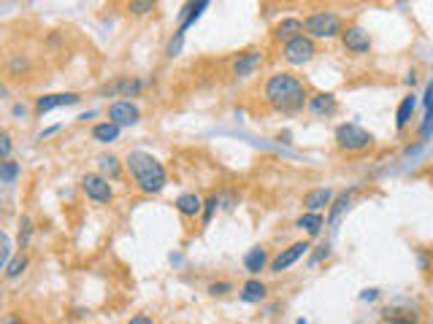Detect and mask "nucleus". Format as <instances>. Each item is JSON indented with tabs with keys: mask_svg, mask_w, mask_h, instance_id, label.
Wrapping results in <instances>:
<instances>
[{
	"mask_svg": "<svg viewBox=\"0 0 433 324\" xmlns=\"http://www.w3.org/2000/svg\"><path fill=\"white\" fill-rule=\"evenodd\" d=\"M339 38H341V46L349 54H368L371 51V35L360 25H346Z\"/></svg>",
	"mask_w": 433,
	"mask_h": 324,
	"instance_id": "nucleus-9",
	"label": "nucleus"
},
{
	"mask_svg": "<svg viewBox=\"0 0 433 324\" xmlns=\"http://www.w3.org/2000/svg\"><path fill=\"white\" fill-rule=\"evenodd\" d=\"M333 197H336V192L330 187L309 189V192L303 195V208H306V211H322V208H330Z\"/></svg>",
	"mask_w": 433,
	"mask_h": 324,
	"instance_id": "nucleus-17",
	"label": "nucleus"
},
{
	"mask_svg": "<svg viewBox=\"0 0 433 324\" xmlns=\"http://www.w3.org/2000/svg\"><path fill=\"white\" fill-rule=\"evenodd\" d=\"M295 35H303V19H295V17H284L282 22H277L271 27V38L279 41V44H287L293 41Z\"/></svg>",
	"mask_w": 433,
	"mask_h": 324,
	"instance_id": "nucleus-15",
	"label": "nucleus"
},
{
	"mask_svg": "<svg viewBox=\"0 0 433 324\" xmlns=\"http://www.w3.org/2000/svg\"><path fill=\"white\" fill-rule=\"evenodd\" d=\"M360 297H363V300H368V303H371V300H377V297H379V292H377V290H365L363 294H360Z\"/></svg>",
	"mask_w": 433,
	"mask_h": 324,
	"instance_id": "nucleus-40",
	"label": "nucleus"
},
{
	"mask_svg": "<svg viewBox=\"0 0 433 324\" xmlns=\"http://www.w3.org/2000/svg\"><path fill=\"white\" fill-rule=\"evenodd\" d=\"M309 249H312V246H309V240H295V243H290L287 249H282V252H279V254L268 262V271H271V273H277V276L284 273V271H287V268H293L295 262L306 254Z\"/></svg>",
	"mask_w": 433,
	"mask_h": 324,
	"instance_id": "nucleus-8",
	"label": "nucleus"
},
{
	"mask_svg": "<svg viewBox=\"0 0 433 324\" xmlns=\"http://www.w3.org/2000/svg\"><path fill=\"white\" fill-rule=\"evenodd\" d=\"M155 6L157 0H130L127 3V11H130V17H146V14H152Z\"/></svg>",
	"mask_w": 433,
	"mask_h": 324,
	"instance_id": "nucleus-29",
	"label": "nucleus"
},
{
	"mask_svg": "<svg viewBox=\"0 0 433 324\" xmlns=\"http://www.w3.org/2000/svg\"><path fill=\"white\" fill-rule=\"evenodd\" d=\"M176 211L184 216V219H195L201 211H203V197L201 195H195V192H184V195H179L176 197Z\"/></svg>",
	"mask_w": 433,
	"mask_h": 324,
	"instance_id": "nucleus-21",
	"label": "nucleus"
},
{
	"mask_svg": "<svg viewBox=\"0 0 433 324\" xmlns=\"http://www.w3.org/2000/svg\"><path fill=\"white\" fill-rule=\"evenodd\" d=\"M11 238L0 230V276H3V271H6V265H8V259H11Z\"/></svg>",
	"mask_w": 433,
	"mask_h": 324,
	"instance_id": "nucleus-30",
	"label": "nucleus"
},
{
	"mask_svg": "<svg viewBox=\"0 0 433 324\" xmlns=\"http://www.w3.org/2000/svg\"><path fill=\"white\" fill-rule=\"evenodd\" d=\"M27 265H30V259H27V254L25 252H17V254L8 259V265H6V271H3V276L8 278V281H14V278H19V276L27 271Z\"/></svg>",
	"mask_w": 433,
	"mask_h": 324,
	"instance_id": "nucleus-26",
	"label": "nucleus"
},
{
	"mask_svg": "<svg viewBox=\"0 0 433 324\" xmlns=\"http://www.w3.org/2000/svg\"><path fill=\"white\" fill-rule=\"evenodd\" d=\"M433 136V111H425V117L420 122V143H425Z\"/></svg>",
	"mask_w": 433,
	"mask_h": 324,
	"instance_id": "nucleus-33",
	"label": "nucleus"
},
{
	"mask_svg": "<svg viewBox=\"0 0 433 324\" xmlns=\"http://www.w3.org/2000/svg\"><path fill=\"white\" fill-rule=\"evenodd\" d=\"M220 208V195H208L206 200H203V211H201V216H203V224H208L214 219V211Z\"/></svg>",
	"mask_w": 433,
	"mask_h": 324,
	"instance_id": "nucleus-32",
	"label": "nucleus"
},
{
	"mask_svg": "<svg viewBox=\"0 0 433 324\" xmlns=\"http://www.w3.org/2000/svg\"><path fill=\"white\" fill-rule=\"evenodd\" d=\"M265 63V51L258 49V46H252V49H244L236 54V60H233V65H230V73L236 76V79H249V76H255L258 68Z\"/></svg>",
	"mask_w": 433,
	"mask_h": 324,
	"instance_id": "nucleus-6",
	"label": "nucleus"
},
{
	"mask_svg": "<svg viewBox=\"0 0 433 324\" xmlns=\"http://www.w3.org/2000/svg\"><path fill=\"white\" fill-rule=\"evenodd\" d=\"M125 168L130 173L133 184L139 187V192L144 195H160L165 184H168V173H165V165L157 160L155 154L149 152H127L125 157Z\"/></svg>",
	"mask_w": 433,
	"mask_h": 324,
	"instance_id": "nucleus-2",
	"label": "nucleus"
},
{
	"mask_svg": "<svg viewBox=\"0 0 433 324\" xmlns=\"http://www.w3.org/2000/svg\"><path fill=\"white\" fill-rule=\"evenodd\" d=\"M141 119V108L133 101H114L108 105V122L120 127H133Z\"/></svg>",
	"mask_w": 433,
	"mask_h": 324,
	"instance_id": "nucleus-10",
	"label": "nucleus"
},
{
	"mask_svg": "<svg viewBox=\"0 0 433 324\" xmlns=\"http://www.w3.org/2000/svg\"><path fill=\"white\" fill-rule=\"evenodd\" d=\"M33 233H35V224L33 219L25 214L22 219H19V233H17V246L19 252H25L27 246H30V240H33Z\"/></svg>",
	"mask_w": 433,
	"mask_h": 324,
	"instance_id": "nucleus-27",
	"label": "nucleus"
},
{
	"mask_svg": "<svg viewBox=\"0 0 433 324\" xmlns=\"http://www.w3.org/2000/svg\"><path fill=\"white\" fill-rule=\"evenodd\" d=\"M344 30V22L336 11H312L303 17V35L314 41H333Z\"/></svg>",
	"mask_w": 433,
	"mask_h": 324,
	"instance_id": "nucleus-3",
	"label": "nucleus"
},
{
	"mask_svg": "<svg viewBox=\"0 0 433 324\" xmlns=\"http://www.w3.org/2000/svg\"><path fill=\"white\" fill-rule=\"evenodd\" d=\"M295 227H298L306 238H317V235L322 233V227H325V219H322L320 211H303V214L295 219Z\"/></svg>",
	"mask_w": 433,
	"mask_h": 324,
	"instance_id": "nucleus-16",
	"label": "nucleus"
},
{
	"mask_svg": "<svg viewBox=\"0 0 433 324\" xmlns=\"http://www.w3.org/2000/svg\"><path fill=\"white\" fill-rule=\"evenodd\" d=\"M314 54H317V44H314V38H309V35H295L293 41L282 44V60L287 65H293V68L309 65L314 60Z\"/></svg>",
	"mask_w": 433,
	"mask_h": 324,
	"instance_id": "nucleus-5",
	"label": "nucleus"
},
{
	"mask_svg": "<svg viewBox=\"0 0 433 324\" xmlns=\"http://www.w3.org/2000/svg\"><path fill=\"white\" fill-rule=\"evenodd\" d=\"M333 141H336V146L346 154H363V152H368V149H374V136H371L365 127L355 124V122L339 124L336 133H333Z\"/></svg>",
	"mask_w": 433,
	"mask_h": 324,
	"instance_id": "nucleus-4",
	"label": "nucleus"
},
{
	"mask_svg": "<svg viewBox=\"0 0 433 324\" xmlns=\"http://www.w3.org/2000/svg\"><path fill=\"white\" fill-rule=\"evenodd\" d=\"M358 195V187H349L344 189L339 197H333V203H330V211H328V227H333L336 230V224H339V219L344 216V211L352 205V197Z\"/></svg>",
	"mask_w": 433,
	"mask_h": 324,
	"instance_id": "nucleus-18",
	"label": "nucleus"
},
{
	"mask_svg": "<svg viewBox=\"0 0 433 324\" xmlns=\"http://www.w3.org/2000/svg\"><path fill=\"white\" fill-rule=\"evenodd\" d=\"M384 324H420V311L415 306H390L382 311Z\"/></svg>",
	"mask_w": 433,
	"mask_h": 324,
	"instance_id": "nucleus-14",
	"label": "nucleus"
},
{
	"mask_svg": "<svg viewBox=\"0 0 433 324\" xmlns=\"http://www.w3.org/2000/svg\"><path fill=\"white\" fill-rule=\"evenodd\" d=\"M122 127L120 124H114V122H98L95 127H92V141H98V143H114L117 138H120Z\"/></svg>",
	"mask_w": 433,
	"mask_h": 324,
	"instance_id": "nucleus-24",
	"label": "nucleus"
},
{
	"mask_svg": "<svg viewBox=\"0 0 433 324\" xmlns=\"http://www.w3.org/2000/svg\"><path fill=\"white\" fill-rule=\"evenodd\" d=\"M82 192L92 203H111L114 200V189L108 184V179L101 173H84L82 176Z\"/></svg>",
	"mask_w": 433,
	"mask_h": 324,
	"instance_id": "nucleus-7",
	"label": "nucleus"
},
{
	"mask_svg": "<svg viewBox=\"0 0 433 324\" xmlns=\"http://www.w3.org/2000/svg\"><path fill=\"white\" fill-rule=\"evenodd\" d=\"M227 292H233L230 281H214V284H208V294L211 297H225Z\"/></svg>",
	"mask_w": 433,
	"mask_h": 324,
	"instance_id": "nucleus-34",
	"label": "nucleus"
},
{
	"mask_svg": "<svg viewBox=\"0 0 433 324\" xmlns=\"http://www.w3.org/2000/svg\"><path fill=\"white\" fill-rule=\"evenodd\" d=\"M79 101H82L79 92H54V95H41V98H35V114L44 117V114H49V111H54V108L76 105Z\"/></svg>",
	"mask_w": 433,
	"mask_h": 324,
	"instance_id": "nucleus-12",
	"label": "nucleus"
},
{
	"mask_svg": "<svg viewBox=\"0 0 433 324\" xmlns=\"http://www.w3.org/2000/svg\"><path fill=\"white\" fill-rule=\"evenodd\" d=\"M268 249L265 246H252L246 254H244V268H246V273L252 276H260L265 268H268Z\"/></svg>",
	"mask_w": 433,
	"mask_h": 324,
	"instance_id": "nucleus-20",
	"label": "nucleus"
},
{
	"mask_svg": "<svg viewBox=\"0 0 433 324\" xmlns=\"http://www.w3.org/2000/svg\"><path fill=\"white\" fill-rule=\"evenodd\" d=\"M57 130H60V124H54V127H46V130H41V133H38V141H44V138L54 136Z\"/></svg>",
	"mask_w": 433,
	"mask_h": 324,
	"instance_id": "nucleus-38",
	"label": "nucleus"
},
{
	"mask_svg": "<svg viewBox=\"0 0 433 324\" xmlns=\"http://www.w3.org/2000/svg\"><path fill=\"white\" fill-rule=\"evenodd\" d=\"M25 111H27V108H25L22 103H17V105H14V117H25Z\"/></svg>",
	"mask_w": 433,
	"mask_h": 324,
	"instance_id": "nucleus-41",
	"label": "nucleus"
},
{
	"mask_svg": "<svg viewBox=\"0 0 433 324\" xmlns=\"http://www.w3.org/2000/svg\"><path fill=\"white\" fill-rule=\"evenodd\" d=\"M141 89H144V82H141V79H120V82H114V84L108 86L106 92H108V95L117 92L122 98H136Z\"/></svg>",
	"mask_w": 433,
	"mask_h": 324,
	"instance_id": "nucleus-25",
	"label": "nucleus"
},
{
	"mask_svg": "<svg viewBox=\"0 0 433 324\" xmlns=\"http://www.w3.org/2000/svg\"><path fill=\"white\" fill-rule=\"evenodd\" d=\"M208 3H211V0H187V3L182 6V11H179V27H176V33L173 35H182V38H184V33L190 30L198 19L203 17Z\"/></svg>",
	"mask_w": 433,
	"mask_h": 324,
	"instance_id": "nucleus-13",
	"label": "nucleus"
},
{
	"mask_svg": "<svg viewBox=\"0 0 433 324\" xmlns=\"http://www.w3.org/2000/svg\"><path fill=\"white\" fill-rule=\"evenodd\" d=\"M330 254V246L328 243H322V246H317V252H314V257H312V265H317L320 259H325V257Z\"/></svg>",
	"mask_w": 433,
	"mask_h": 324,
	"instance_id": "nucleus-36",
	"label": "nucleus"
},
{
	"mask_svg": "<svg viewBox=\"0 0 433 324\" xmlns=\"http://www.w3.org/2000/svg\"><path fill=\"white\" fill-rule=\"evenodd\" d=\"M122 165H125V162H120L117 154H101V157H98V173L106 176L108 181H117V179H120Z\"/></svg>",
	"mask_w": 433,
	"mask_h": 324,
	"instance_id": "nucleus-22",
	"label": "nucleus"
},
{
	"mask_svg": "<svg viewBox=\"0 0 433 324\" xmlns=\"http://www.w3.org/2000/svg\"><path fill=\"white\" fill-rule=\"evenodd\" d=\"M0 324H22V319H19L17 313H6V319H3Z\"/></svg>",
	"mask_w": 433,
	"mask_h": 324,
	"instance_id": "nucleus-39",
	"label": "nucleus"
},
{
	"mask_svg": "<svg viewBox=\"0 0 433 324\" xmlns=\"http://www.w3.org/2000/svg\"><path fill=\"white\" fill-rule=\"evenodd\" d=\"M127 324H155V319H152V316H146V313H139V316H133Z\"/></svg>",
	"mask_w": 433,
	"mask_h": 324,
	"instance_id": "nucleus-37",
	"label": "nucleus"
},
{
	"mask_svg": "<svg viewBox=\"0 0 433 324\" xmlns=\"http://www.w3.org/2000/svg\"><path fill=\"white\" fill-rule=\"evenodd\" d=\"M415 108H417L415 95H406V98L399 103V111H396V130H399V133H403V130L409 127V122L415 117Z\"/></svg>",
	"mask_w": 433,
	"mask_h": 324,
	"instance_id": "nucleus-23",
	"label": "nucleus"
},
{
	"mask_svg": "<svg viewBox=\"0 0 433 324\" xmlns=\"http://www.w3.org/2000/svg\"><path fill=\"white\" fill-rule=\"evenodd\" d=\"M263 98L265 103L277 111V114H284V117H293L298 111L306 108V101H309V86L303 84V79H298L290 70H277L265 79L263 84Z\"/></svg>",
	"mask_w": 433,
	"mask_h": 324,
	"instance_id": "nucleus-1",
	"label": "nucleus"
},
{
	"mask_svg": "<svg viewBox=\"0 0 433 324\" xmlns=\"http://www.w3.org/2000/svg\"><path fill=\"white\" fill-rule=\"evenodd\" d=\"M14 152V141H11V133L6 130V127H0V162L3 160H8Z\"/></svg>",
	"mask_w": 433,
	"mask_h": 324,
	"instance_id": "nucleus-31",
	"label": "nucleus"
},
{
	"mask_svg": "<svg viewBox=\"0 0 433 324\" xmlns=\"http://www.w3.org/2000/svg\"><path fill=\"white\" fill-rule=\"evenodd\" d=\"M306 108H309V114L317 117V119H330L339 111V101H336L333 92H314V95H309V101H306Z\"/></svg>",
	"mask_w": 433,
	"mask_h": 324,
	"instance_id": "nucleus-11",
	"label": "nucleus"
},
{
	"mask_svg": "<svg viewBox=\"0 0 433 324\" xmlns=\"http://www.w3.org/2000/svg\"><path fill=\"white\" fill-rule=\"evenodd\" d=\"M19 171H22V168H19L17 160H11V157L3 160V162H0V184H14L19 179Z\"/></svg>",
	"mask_w": 433,
	"mask_h": 324,
	"instance_id": "nucleus-28",
	"label": "nucleus"
},
{
	"mask_svg": "<svg viewBox=\"0 0 433 324\" xmlns=\"http://www.w3.org/2000/svg\"><path fill=\"white\" fill-rule=\"evenodd\" d=\"M6 95H8V89H6V84L0 82V98H6Z\"/></svg>",
	"mask_w": 433,
	"mask_h": 324,
	"instance_id": "nucleus-42",
	"label": "nucleus"
},
{
	"mask_svg": "<svg viewBox=\"0 0 433 324\" xmlns=\"http://www.w3.org/2000/svg\"><path fill=\"white\" fill-rule=\"evenodd\" d=\"M422 105H425V111H433V79L428 82V86H425V95H422Z\"/></svg>",
	"mask_w": 433,
	"mask_h": 324,
	"instance_id": "nucleus-35",
	"label": "nucleus"
},
{
	"mask_svg": "<svg viewBox=\"0 0 433 324\" xmlns=\"http://www.w3.org/2000/svg\"><path fill=\"white\" fill-rule=\"evenodd\" d=\"M239 297H241V303L258 306V303H263V300L268 297V287H265V281H260V278H249V281H244L241 284Z\"/></svg>",
	"mask_w": 433,
	"mask_h": 324,
	"instance_id": "nucleus-19",
	"label": "nucleus"
}]
</instances>
